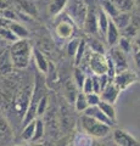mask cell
Wrapping results in <instances>:
<instances>
[{
  "mask_svg": "<svg viewBox=\"0 0 140 146\" xmlns=\"http://www.w3.org/2000/svg\"><path fill=\"white\" fill-rule=\"evenodd\" d=\"M34 133H35V119L32 121L31 123H28L27 125H25L23 130H22V133H21V136L23 140L31 141V140H33Z\"/></svg>",
  "mask_w": 140,
  "mask_h": 146,
  "instance_id": "83f0119b",
  "label": "cell"
},
{
  "mask_svg": "<svg viewBox=\"0 0 140 146\" xmlns=\"http://www.w3.org/2000/svg\"><path fill=\"white\" fill-rule=\"evenodd\" d=\"M84 31L90 35H96L99 33V9L95 6H89L87 18L84 22Z\"/></svg>",
  "mask_w": 140,
  "mask_h": 146,
  "instance_id": "52a82bcc",
  "label": "cell"
},
{
  "mask_svg": "<svg viewBox=\"0 0 140 146\" xmlns=\"http://www.w3.org/2000/svg\"><path fill=\"white\" fill-rule=\"evenodd\" d=\"M74 106H76V110H77L78 112H84L85 110L89 107L88 99H87V94H84L83 91H79L78 95H77V98H76Z\"/></svg>",
  "mask_w": 140,
  "mask_h": 146,
  "instance_id": "d4e9b609",
  "label": "cell"
},
{
  "mask_svg": "<svg viewBox=\"0 0 140 146\" xmlns=\"http://www.w3.org/2000/svg\"><path fill=\"white\" fill-rule=\"evenodd\" d=\"M133 54H134V60L137 63V67L140 70V36H137L135 43L133 44Z\"/></svg>",
  "mask_w": 140,
  "mask_h": 146,
  "instance_id": "8d00e7d4",
  "label": "cell"
},
{
  "mask_svg": "<svg viewBox=\"0 0 140 146\" xmlns=\"http://www.w3.org/2000/svg\"><path fill=\"white\" fill-rule=\"evenodd\" d=\"M88 13V6L83 0H68L66 6V15L68 16L76 26L83 27Z\"/></svg>",
  "mask_w": 140,
  "mask_h": 146,
  "instance_id": "277c9868",
  "label": "cell"
},
{
  "mask_svg": "<svg viewBox=\"0 0 140 146\" xmlns=\"http://www.w3.org/2000/svg\"><path fill=\"white\" fill-rule=\"evenodd\" d=\"M7 7H9L7 1H5V0H0V11L5 10V9H7Z\"/></svg>",
  "mask_w": 140,
  "mask_h": 146,
  "instance_id": "7bdbcfd3",
  "label": "cell"
},
{
  "mask_svg": "<svg viewBox=\"0 0 140 146\" xmlns=\"http://www.w3.org/2000/svg\"><path fill=\"white\" fill-rule=\"evenodd\" d=\"M84 115L92 117V118H94V119H96V121L101 122V123H105V124H107L108 127H111V128L113 127L115 123H116V122L112 121L111 118H108V117L105 115V113L101 111L99 106H89V107L84 111Z\"/></svg>",
  "mask_w": 140,
  "mask_h": 146,
  "instance_id": "8fae6325",
  "label": "cell"
},
{
  "mask_svg": "<svg viewBox=\"0 0 140 146\" xmlns=\"http://www.w3.org/2000/svg\"><path fill=\"white\" fill-rule=\"evenodd\" d=\"M89 50V46L85 40H80V44H79V48L78 50H77V54L74 56V63H76V67H78L80 63H82V61L84 60L85 55H87V51Z\"/></svg>",
  "mask_w": 140,
  "mask_h": 146,
  "instance_id": "cb8c5ba5",
  "label": "cell"
},
{
  "mask_svg": "<svg viewBox=\"0 0 140 146\" xmlns=\"http://www.w3.org/2000/svg\"><path fill=\"white\" fill-rule=\"evenodd\" d=\"M0 36L3 39H5L7 43H15L19 40V38H17L15 33L9 27H0Z\"/></svg>",
  "mask_w": 140,
  "mask_h": 146,
  "instance_id": "f546056e",
  "label": "cell"
},
{
  "mask_svg": "<svg viewBox=\"0 0 140 146\" xmlns=\"http://www.w3.org/2000/svg\"><path fill=\"white\" fill-rule=\"evenodd\" d=\"M93 146H106V145H104V144H100V143H95V141H94Z\"/></svg>",
  "mask_w": 140,
  "mask_h": 146,
  "instance_id": "f6af8a7d",
  "label": "cell"
},
{
  "mask_svg": "<svg viewBox=\"0 0 140 146\" xmlns=\"http://www.w3.org/2000/svg\"><path fill=\"white\" fill-rule=\"evenodd\" d=\"M5 43H7V42H6V40H5V39H3V38H1V36H0V46H1V45H4V44H5Z\"/></svg>",
  "mask_w": 140,
  "mask_h": 146,
  "instance_id": "ee69618b",
  "label": "cell"
},
{
  "mask_svg": "<svg viewBox=\"0 0 140 146\" xmlns=\"http://www.w3.org/2000/svg\"><path fill=\"white\" fill-rule=\"evenodd\" d=\"M121 39V31L118 29V27L115 25L113 21H110V25H108V29L106 33V42L110 46H115L116 44H118Z\"/></svg>",
  "mask_w": 140,
  "mask_h": 146,
  "instance_id": "5bb4252c",
  "label": "cell"
},
{
  "mask_svg": "<svg viewBox=\"0 0 140 146\" xmlns=\"http://www.w3.org/2000/svg\"><path fill=\"white\" fill-rule=\"evenodd\" d=\"M88 66L94 74H96V76L105 74V73H107V68H108L107 57L105 56V54L92 52Z\"/></svg>",
  "mask_w": 140,
  "mask_h": 146,
  "instance_id": "5b68a950",
  "label": "cell"
},
{
  "mask_svg": "<svg viewBox=\"0 0 140 146\" xmlns=\"http://www.w3.org/2000/svg\"><path fill=\"white\" fill-rule=\"evenodd\" d=\"M31 96H32V91H29L27 89L19 93V98H17V102H16V111H17V113H21L22 118H23L27 110H28Z\"/></svg>",
  "mask_w": 140,
  "mask_h": 146,
  "instance_id": "7c38bea8",
  "label": "cell"
},
{
  "mask_svg": "<svg viewBox=\"0 0 140 146\" xmlns=\"http://www.w3.org/2000/svg\"><path fill=\"white\" fill-rule=\"evenodd\" d=\"M98 106L100 107V110L108 118H111L113 122H116V108L113 106V104H110V102H106V101H102L101 100Z\"/></svg>",
  "mask_w": 140,
  "mask_h": 146,
  "instance_id": "484cf974",
  "label": "cell"
},
{
  "mask_svg": "<svg viewBox=\"0 0 140 146\" xmlns=\"http://www.w3.org/2000/svg\"><path fill=\"white\" fill-rule=\"evenodd\" d=\"M101 9L107 13L108 17H110L111 20L112 18H115L119 13V11L117 10L116 5L112 3V0H104V1L101 3Z\"/></svg>",
  "mask_w": 140,
  "mask_h": 146,
  "instance_id": "4316f807",
  "label": "cell"
},
{
  "mask_svg": "<svg viewBox=\"0 0 140 146\" xmlns=\"http://www.w3.org/2000/svg\"><path fill=\"white\" fill-rule=\"evenodd\" d=\"M108 56H110L111 60L113 61L117 73L128 70V60H127V56H125V52L122 51L119 48L112 46V49L110 50V55H108Z\"/></svg>",
  "mask_w": 140,
  "mask_h": 146,
  "instance_id": "ba28073f",
  "label": "cell"
},
{
  "mask_svg": "<svg viewBox=\"0 0 140 146\" xmlns=\"http://www.w3.org/2000/svg\"><path fill=\"white\" fill-rule=\"evenodd\" d=\"M9 133H10V127H9L7 122L0 116V136L7 135Z\"/></svg>",
  "mask_w": 140,
  "mask_h": 146,
  "instance_id": "60d3db41",
  "label": "cell"
},
{
  "mask_svg": "<svg viewBox=\"0 0 140 146\" xmlns=\"http://www.w3.org/2000/svg\"><path fill=\"white\" fill-rule=\"evenodd\" d=\"M17 6L28 17H37L38 16V9L34 5V3L29 0H17Z\"/></svg>",
  "mask_w": 140,
  "mask_h": 146,
  "instance_id": "e0dca14e",
  "label": "cell"
},
{
  "mask_svg": "<svg viewBox=\"0 0 140 146\" xmlns=\"http://www.w3.org/2000/svg\"><path fill=\"white\" fill-rule=\"evenodd\" d=\"M113 140L118 146H140V143L134 136L122 129L113 130Z\"/></svg>",
  "mask_w": 140,
  "mask_h": 146,
  "instance_id": "9c48e42d",
  "label": "cell"
},
{
  "mask_svg": "<svg viewBox=\"0 0 140 146\" xmlns=\"http://www.w3.org/2000/svg\"><path fill=\"white\" fill-rule=\"evenodd\" d=\"M9 50H10L13 67L19 68V70H23V68L28 67L31 56H32V54H33L29 40L19 39L17 42L12 43V45Z\"/></svg>",
  "mask_w": 140,
  "mask_h": 146,
  "instance_id": "6da1fadb",
  "label": "cell"
},
{
  "mask_svg": "<svg viewBox=\"0 0 140 146\" xmlns=\"http://www.w3.org/2000/svg\"><path fill=\"white\" fill-rule=\"evenodd\" d=\"M33 56H34V61H35V66L42 73H49V62L48 60L44 57V55L39 51L38 49L33 50Z\"/></svg>",
  "mask_w": 140,
  "mask_h": 146,
  "instance_id": "ac0fdd59",
  "label": "cell"
},
{
  "mask_svg": "<svg viewBox=\"0 0 140 146\" xmlns=\"http://www.w3.org/2000/svg\"><path fill=\"white\" fill-rule=\"evenodd\" d=\"M82 91L84 94H92L94 93V86H93V78H92V76H88L87 78H85V82H84V84L82 86Z\"/></svg>",
  "mask_w": 140,
  "mask_h": 146,
  "instance_id": "74e56055",
  "label": "cell"
},
{
  "mask_svg": "<svg viewBox=\"0 0 140 146\" xmlns=\"http://www.w3.org/2000/svg\"><path fill=\"white\" fill-rule=\"evenodd\" d=\"M93 144H94V141L89 138L88 134L87 135L82 134V135H78L76 138L73 146H93Z\"/></svg>",
  "mask_w": 140,
  "mask_h": 146,
  "instance_id": "e575fe53",
  "label": "cell"
},
{
  "mask_svg": "<svg viewBox=\"0 0 140 146\" xmlns=\"http://www.w3.org/2000/svg\"><path fill=\"white\" fill-rule=\"evenodd\" d=\"M13 63L11 60L10 50H5L0 54V74H7L11 73Z\"/></svg>",
  "mask_w": 140,
  "mask_h": 146,
  "instance_id": "2e32d148",
  "label": "cell"
},
{
  "mask_svg": "<svg viewBox=\"0 0 140 146\" xmlns=\"http://www.w3.org/2000/svg\"><path fill=\"white\" fill-rule=\"evenodd\" d=\"M44 123L42 119H35V133L33 136V140L32 141H38L40 140L44 136Z\"/></svg>",
  "mask_w": 140,
  "mask_h": 146,
  "instance_id": "836d02e7",
  "label": "cell"
},
{
  "mask_svg": "<svg viewBox=\"0 0 140 146\" xmlns=\"http://www.w3.org/2000/svg\"><path fill=\"white\" fill-rule=\"evenodd\" d=\"M0 16H3L4 18H6L9 21H12V22H19L20 21V13L15 12L11 9H5V10L0 11Z\"/></svg>",
  "mask_w": 140,
  "mask_h": 146,
  "instance_id": "d6a6232c",
  "label": "cell"
},
{
  "mask_svg": "<svg viewBox=\"0 0 140 146\" xmlns=\"http://www.w3.org/2000/svg\"><path fill=\"white\" fill-rule=\"evenodd\" d=\"M118 48H119L123 52L128 54L130 50H132L133 44L130 43V39H129V38H125V36H121V39H119V42H118Z\"/></svg>",
  "mask_w": 140,
  "mask_h": 146,
  "instance_id": "d590c367",
  "label": "cell"
},
{
  "mask_svg": "<svg viewBox=\"0 0 140 146\" xmlns=\"http://www.w3.org/2000/svg\"><path fill=\"white\" fill-rule=\"evenodd\" d=\"M88 76H85V73L83 72V70H80L79 67H76L74 68V72H73V78H74V83L76 85L78 86V88L82 90V86L85 82V78H87Z\"/></svg>",
  "mask_w": 140,
  "mask_h": 146,
  "instance_id": "4dcf8cb0",
  "label": "cell"
},
{
  "mask_svg": "<svg viewBox=\"0 0 140 146\" xmlns=\"http://www.w3.org/2000/svg\"><path fill=\"white\" fill-rule=\"evenodd\" d=\"M111 18L108 17V15L100 7L99 9V34L105 36L106 38V33L108 29V25H110Z\"/></svg>",
  "mask_w": 140,
  "mask_h": 146,
  "instance_id": "d6986e66",
  "label": "cell"
},
{
  "mask_svg": "<svg viewBox=\"0 0 140 146\" xmlns=\"http://www.w3.org/2000/svg\"><path fill=\"white\" fill-rule=\"evenodd\" d=\"M119 12H130L135 6V0H112Z\"/></svg>",
  "mask_w": 140,
  "mask_h": 146,
  "instance_id": "603a6c76",
  "label": "cell"
},
{
  "mask_svg": "<svg viewBox=\"0 0 140 146\" xmlns=\"http://www.w3.org/2000/svg\"><path fill=\"white\" fill-rule=\"evenodd\" d=\"M119 93H121V90L117 88L113 82H111V83L101 91L100 96H101L102 101H106L110 104H116L117 99L119 96Z\"/></svg>",
  "mask_w": 140,
  "mask_h": 146,
  "instance_id": "4fadbf2b",
  "label": "cell"
},
{
  "mask_svg": "<svg viewBox=\"0 0 140 146\" xmlns=\"http://www.w3.org/2000/svg\"><path fill=\"white\" fill-rule=\"evenodd\" d=\"M68 0H52L49 5V13L51 16H58L60 13L66 10Z\"/></svg>",
  "mask_w": 140,
  "mask_h": 146,
  "instance_id": "44dd1931",
  "label": "cell"
},
{
  "mask_svg": "<svg viewBox=\"0 0 140 146\" xmlns=\"http://www.w3.org/2000/svg\"><path fill=\"white\" fill-rule=\"evenodd\" d=\"M46 108H48V96L44 95L38 104V116L44 115L45 111H46Z\"/></svg>",
  "mask_w": 140,
  "mask_h": 146,
  "instance_id": "ab89813d",
  "label": "cell"
},
{
  "mask_svg": "<svg viewBox=\"0 0 140 146\" xmlns=\"http://www.w3.org/2000/svg\"><path fill=\"white\" fill-rule=\"evenodd\" d=\"M80 40L79 38H73L71 39L68 43H67V46H66V51H67V55L70 57H74L76 54H77V50L79 48V44H80Z\"/></svg>",
  "mask_w": 140,
  "mask_h": 146,
  "instance_id": "f1b7e54d",
  "label": "cell"
},
{
  "mask_svg": "<svg viewBox=\"0 0 140 146\" xmlns=\"http://www.w3.org/2000/svg\"><path fill=\"white\" fill-rule=\"evenodd\" d=\"M138 77H139V80H140V72L138 73Z\"/></svg>",
  "mask_w": 140,
  "mask_h": 146,
  "instance_id": "bcb514c9",
  "label": "cell"
},
{
  "mask_svg": "<svg viewBox=\"0 0 140 146\" xmlns=\"http://www.w3.org/2000/svg\"><path fill=\"white\" fill-rule=\"evenodd\" d=\"M74 28H76L74 22L72 21L68 16H67V18H64V20H61L57 23L56 33H57L58 36H61V38L67 39V38H70V36L73 34Z\"/></svg>",
  "mask_w": 140,
  "mask_h": 146,
  "instance_id": "30bf717a",
  "label": "cell"
},
{
  "mask_svg": "<svg viewBox=\"0 0 140 146\" xmlns=\"http://www.w3.org/2000/svg\"><path fill=\"white\" fill-rule=\"evenodd\" d=\"M9 28L15 33V35L19 39H27V36L29 34L28 29H27L25 26H22L20 22H11V23L9 25Z\"/></svg>",
  "mask_w": 140,
  "mask_h": 146,
  "instance_id": "7402d4cb",
  "label": "cell"
},
{
  "mask_svg": "<svg viewBox=\"0 0 140 146\" xmlns=\"http://www.w3.org/2000/svg\"><path fill=\"white\" fill-rule=\"evenodd\" d=\"M43 96H44V93H43L42 85H40V80L38 79V77H35L33 90H32V96H31V101H29V106H28V110H27L26 115L23 116V118H22L23 125H27L28 123L34 121L35 117L38 116V104Z\"/></svg>",
  "mask_w": 140,
  "mask_h": 146,
  "instance_id": "3957f363",
  "label": "cell"
},
{
  "mask_svg": "<svg viewBox=\"0 0 140 146\" xmlns=\"http://www.w3.org/2000/svg\"><path fill=\"white\" fill-rule=\"evenodd\" d=\"M138 79H139L138 73H135V72L130 71V70H127V71L117 73V74L115 76V78H113V83L116 84L117 88L122 91V90L128 89L129 86L132 84H134Z\"/></svg>",
  "mask_w": 140,
  "mask_h": 146,
  "instance_id": "8992f818",
  "label": "cell"
},
{
  "mask_svg": "<svg viewBox=\"0 0 140 146\" xmlns=\"http://www.w3.org/2000/svg\"><path fill=\"white\" fill-rule=\"evenodd\" d=\"M80 127H82V129L85 134L98 139L105 138L111 131V127H108L105 123H101L96 119H94V118L89 117L87 115H83L80 117Z\"/></svg>",
  "mask_w": 140,
  "mask_h": 146,
  "instance_id": "7a4b0ae2",
  "label": "cell"
},
{
  "mask_svg": "<svg viewBox=\"0 0 140 146\" xmlns=\"http://www.w3.org/2000/svg\"><path fill=\"white\" fill-rule=\"evenodd\" d=\"M88 46H89V49L92 50L93 52H98V54H105V49H104V45L99 42V40H96V39H94V38H92V39H89L88 40Z\"/></svg>",
  "mask_w": 140,
  "mask_h": 146,
  "instance_id": "1f68e13d",
  "label": "cell"
},
{
  "mask_svg": "<svg viewBox=\"0 0 140 146\" xmlns=\"http://www.w3.org/2000/svg\"><path fill=\"white\" fill-rule=\"evenodd\" d=\"M12 21H9L6 18H4L3 16H0V27H9V25L11 23Z\"/></svg>",
  "mask_w": 140,
  "mask_h": 146,
  "instance_id": "b9f144b4",
  "label": "cell"
},
{
  "mask_svg": "<svg viewBox=\"0 0 140 146\" xmlns=\"http://www.w3.org/2000/svg\"><path fill=\"white\" fill-rule=\"evenodd\" d=\"M122 34H123V36H125V38H137V36L139 35L140 33V18L138 16H135L132 18V21H130L129 26L127 27L125 29H123L121 32Z\"/></svg>",
  "mask_w": 140,
  "mask_h": 146,
  "instance_id": "9a60e30c",
  "label": "cell"
},
{
  "mask_svg": "<svg viewBox=\"0 0 140 146\" xmlns=\"http://www.w3.org/2000/svg\"><path fill=\"white\" fill-rule=\"evenodd\" d=\"M87 99H88L89 106H98V105L100 104V101H101L100 94H96V93L88 94V95H87Z\"/></svg>",
  "mask_w": 140,
  "mask_h": 146,
  "instance_id": "f35d334b",
  "label": "cell"
},
{
  "mask_svg": "<svg viewBox=\"0 0 140 146\" xmlns=\"http://www.w3.org/2000/svg\"><path fill=\"white\" fill-rule=\"evenodd\" d=\"M132 15L129 12H119L115 18H112V21L115 22V25L118 27V29L122 32L129 26L130 21H132Z\"/></svg>",
  "mask_w": 140,
  "mask_h": 146,
  "instance_id": "ffe728a7",
  "label": "cell"
}]
</instances>
